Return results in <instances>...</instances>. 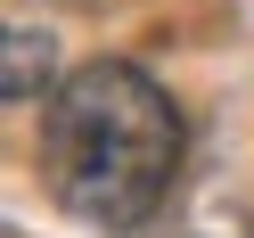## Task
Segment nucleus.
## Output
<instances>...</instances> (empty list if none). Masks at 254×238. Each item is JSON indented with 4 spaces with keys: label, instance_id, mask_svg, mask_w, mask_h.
Returning <instances> with one entry per match:
<instances>
[{
    "label": "nucleus",
    "instance_id": "1",
    "mask_svg": "<svg viewBox=\"0 0 254 238\" xmlns=\"http://www.w3.org/2000/svg\"><path fill=\"white\" fill-rule=\"evenodd\" d=\"M181 164V107L131 58H90L41 107V181L90 230H139Z\"/></svg>",
    "mask_w": 254,
    "mask_h": 238
},
{
    "label": "nucleus",
    "instance_id": "2",
    "mask_svg": "<svg viewBox=\"0 0 254 238\" xmlns=\"http://www.w3.org/2000/svg\"><path fill=\"white\" fill-rule=\"evenodd\" d=\"M0 90H8V107H41V90H58V41L33 33V25H17L8 33V66H0Z\"/></svg>",
    "mask_w": 254,
    "mask_h": 238
}]
</instances>
